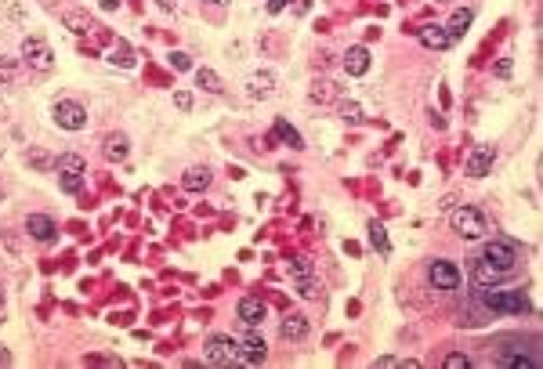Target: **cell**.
Instances as JSON below:
<instances>
[{"instance_id": "60d3db41", "label": "cell", "mask_w": 543, "mask_h": 369, "mask_svg": "<svg viewBox=\"0 0 543 369\" xmlns=\"http://www.w3.org/2000/svg\"><path fill=\"white\" fill-rule=\"evenodd\" d=\"M435 4H442V0H435Z\"/></svg>"}, {"instance_id": "8d00e7d4", "label": "cell", "mask_w": 543, "mask_h": 369, "mask_svg": "<svg viewBox=\"0 0 543 369\" xmlns=\"http://www.w3.org/2000/svg\"><path fill=\"white\" fill-rule=\"evenodd\" d=\"M0 365H11V351H4V348H0Z\"/></svg>"}, {"instance_id": "ba28073f", "label": "cell", "mask_w": 543, "mask_h": 369, "mask_svg": "<svg viewBox=\"0 0 543 369\" xmlns=\"http://www.w3.org/2000/svg\"><path fill=\"white\" fill-rule=\"evenodd\" d=\"M428 283L435 290H460V268L453 261H431L428 264Z\"/></svg>"}, {"instance_id": "4316f807", "label": "cell", "mask_w": 543, "mask_h": 369, "mask_svg": "<svg viewBox=\"0 0 543 369\" xmlns=\"http://www.w3.org/2000/svg\"><path fill=\"white\" fill-rule=\"evenodd\" d=\"M311 271H315L311 257H294V261H290V279H308Z\"/></svg>"}, {"instance_id": "9c48e42d", "label": "cell", "mask_w": 543, "mask_h": 369, "mask_svg": "<svg viewBox=\"0 0 543 369\" xmlns=\"http://www.w3.org/2000/svg\"><path fill=\"white\" fill-rule=\"evenodd\" d=\"M55 123L62 131H84L87 127V109L80 102H55Z\"/></svg>"}, {"instance_id": "d590c367", "label": "cell", "mask_w": 543, "mask_h": 369, "mask_svg": "<svg viewBox=\"0 0 543 369\" xmlns=\"http://www.w3.org/2000/svg\"><path fill=\"white\" fill-rule=\"evenodd\" d=\"M282 8H286V0H268V11H272V15H279Z\"/></svg>"}, {"instance_id": "7c38bea8", "label": "cell", "mask_w": 543, "mask_h": 369, "mask_svg": "<svg viewBox=\"0 0 543 369\" xmlns=\"http://www.w3.org/2000/svg\"><path fill=\"white\" fill-rule=\"evenodd\" d=\"M236 315H239V322H243L246 329H258V326L265 322V315H268V308H265L261 297H243L239 308H236Z\"/></svg>"}, {"instance_id": "f35d334b", "label": "cell", "mask_w": 543, "mask_h": 369, "mask_svg": "<svg viewBox=\"0 0 543 369\" xmlns=\"http://www.w3.org/2000/svg\"><path fill=\"white\" fill-rule=\"evenodd\" d=\"M156 4L164 8V11H171V8H174V0H156Z\"/></svg>"}, {"instance_id": "ab89813d", "label": "cell", "mask_w": 543, "mask_h": 369, "mask_svg": "<svg viewBox=\"0 0 543 369\" xmlns=\"http://www.w3.org/2000/svg\"><path fill=\"white\" fill-rule=\"evenodd\" d=\"M207 4H214V8H225V4H229V0H207Z\"/></svg>"}, {"instance_id": "cb8c5ba5", "label": "cell", "mask_w": 543, "mask_h": 369, "mask_svg": "<svg viewBox=\"0 0 543 369\" xmlns=\"http://www.w3.org/2000/svg\"><path fill=\"white\" fill-rule=\"evenodd\" d=\"M275 138H282L286 145H290V148H304V141H301V134L290 127V123H286V119H275Z\"/></svg>"}, {"instance_id": "603a6c76", "label": "cell", "mask_w": 543, "mask_h": 369, "mask_svg": "<svg viewBox=\"0 0 543 369\" xmlns=\"http://www.w3.org/2000/svg\"><path fill=\"white\" fill-rule=\"evenodd\" d=\"M370 246H373V250H380V254L391 250L388 232H384V225H380V221H370Z\"/></svg>"}, {"instance_id": "9a60e30c", "label": "cell", "mask_w": 543, "mask_h": 369, "mask_svg": "<svg viewBox=\"0 0 543 369\" xmlns=\"http://www.w3.org/2000/svg\"><path fill=\"white\" fill-rule=\"evenodd\" d=\"M308 333H311V322L301 312H290V315L279 322V336H282V341H304Z\"/></svg>"}, {"instance_id": "f546056e", "label": "cell", "mask_w": 543, "mask_h": 369, "mask_svg": "<svg viewBox=\"0 0 543 369\" xmlns=\"http://www.w3.org/2000/svg\"><path fill=\"white\" fill-rule=\"evenodd\" d=\"M467 365H471V358H467V355H460V351L445 355V369H467Z\"/></svg>"}, {"instance_id": "5bb4252c", "label": "cell", "mask_w": 543, "mask_h": 369, "mask_svg": "<svg viewBox=\"0 0 543 369\" xmlns=\"http://www.w3.org/2000/svg\"><path fill=\"white\" fill-rule=\"evenodd\" d=\"M515 271H503V268H496V264H489L486 257H478L474 261V283L478 286H500V283H507Z\"/></svg>"}, {"instance_id": "44dd1931", "label": "cell", "mask_w": 543, "mask_h": 369, "mask_svg": "<svg viewBox=\"0 0 543 369\" xmlns=\"http://www.w3.org/2000/svg\"><path fill=\"white\" fill-rule=\"evenodd\" d=\"M62 22H66V29H73V33H80V37H87V33L98 29L87 11H66V15H62Z\"/></svg>"}, {"instance_id": "52a82bcc", "label": "cell", "mask_w": 543, "mask_h": 369, "mask_svg": "<svg viewBox=\"0 0 543 369\" xmlns=\"http://www.w3.org/2000/svg\"><path fill=\"white\" fill-rule=\"evenodd\" d=\"M503 369H539V355L522 348L518 341H510L507 348H500V358H496Z\"/></svg>"}, {"instance_id": "7402d4cb", "label": "cell", "mask_w": 543, "mask_h": 369, "mask_svg": "<svg viewBox=\"0 0 543 369\" xmlns=\"http://www.w3.org/2000/svg\"><path fill=\"white\" fill-rule=\"evenodd\" d=\"M207 184H210V170L207 167H193V170H185V177H181L185 192H203Z\"/></svg>"}, {"instance_id": "8992f818", "label": "cell", "mask_w": 543, "mask_h": 369, "mask_svg": "<svg viewBox=\"0 0 543 369\" xmlns=\"http://www.w3.org/2000/svg\"><path fill=\"white\" fill-rule=\"evenodd\" d=\"M265 355H268V344H265V336H261V333H253V329H250L246 336H239V341H236V362L261 365Z\"/></svg>"}, {"instance_id": "277c9868", "label": "cell", "mask_w": 543, "mask_h": 369, "mask_svg": "<svg viewBox=\"0 0 543 369\" xmlns=\"http://www.w3.org/2000/svg\"><path fill=\"white\" fill-rule=\"evenodd\" d=\"M482 257H486L489 264L503 268V271H515V268H518V261H522V246H518L515 239H503V235H496V239H489V242H486Z\"/></svg>"}, {"instance_id": "1f68e13d", "label": "cell", "mask_w": 543, "mask_h": 369, "mask_svg": "<svg viewBox=\"0 0 543 369\" xmlns=\"http://www.w3.org/2000/svg\"><path fill=\"white\" fill-rule=\"evenodd\" d=\"M171 66H174L178 73H185V69H193V62H188L185 51H174V54H171Z\"/></svg>"}, {"instance_id": "ac0fdd59", "label": "cell", "mask_w": 543, "mask_h": 369, "mask_svg": "<svg viewBox=\"0 0 543 369\" xmlns=\"http://www.w3.org/2000/svg\"><path fill=\"white\" fill-rule=\"evenodd\" d=\"M344 69H348V76H366V73H370V51H366L362 44H359V47H348Z\"/></svg>"}, {"instance_id": "30bf717a", "label": "cell", "mask_w": 543, "mask_h": 369, "mask_svg": "<svg viewBox=\"0 0 543 369\" xmlns=\"http://www.w3.org/2000/svg\"><path fill=\"white\" fill-rule=\"evenodd\" d=\"M203 358L210 365H232L236 362V341H232V336H225V333L210 336L207 348H203Z\"/></svg>"}, {"instance_id": "ffe728a7", "label": "cell", "mask_w": 543, "mask_h": 369, "mask_svg": "<svg viewBox=\"0 0 543 369\" xmlns=\"http://www.w3.org/2000/svg\"><path fill=\"white\" fill-rule=\"evenodd\" d=\"M102 156H105L109 163H123V160H127V134H109V138L102 141Z\"/></svg>"}, {"instance_id": "e575fe53", "label": "cell", "mask_w": 543, "mask_h": 369, "mask_svg": "<svg viewBox=\"0 0 543 369\" xmlns=\"http://www.w3.org/2000/svg\"><path fill=\"white\" fill-rule=\"evenodd\" d=\"M373 365H380V369H391V365H402V358H395V355H380Z\"/></svg>"}, {"instance_id": "836d02e7", "label": "cell", "mask_w": 543, "mask_h": 369, "mask_svg": "<svg viewBox=\"0 0 543 369\" xmlns=\"http://www.w3.org/2000/svg\"><path fill=\"white\" fill-rule=\"evenodd\" d=\"M174 105H178V109H193V95H188V90H178V95H174Z\"/></svg>"}, {"instance_id": "d4e9b609", "label": "cell", "mask_w": 543, "mask_h": 369, "mask_svg": "<svg viewBox=\"0 0 543 369\" xmlns=\"http://www.w3.org/2000/svg\"><path fill=\"white\" fill-rule=\"evenodd\" d=\"M196 83L203 90H210V95H221V76L214 69H196Z\"/></svg>"}, {"instance_id": "f1b7e54d", "label": "cell", "mask_w": 543, "mask_h": 369, "mask_svg": "<svg viewBox=\"0 0 543 369\" xmlns=\"http://www.w3.org/2000/svg\"><path fill=\"white\" fill-rule=\"evenodd\" d=\"M297 293H301V297H308V300H315L319 293H323V286H319V283L311 279V275H308V279H297Z\"/></svg>"}, {"instance_id": "74e56055", "label": "cell", "mask_w": 543, "mask_h": 369, "mask_svg": "<svg viewBox=\"0 0 543 369\" xmlns=\"http://www.w3.org/2000/svg\"><path fill=\"white\" fill-rule=\"evenodd\" d=\"M102 8H105V11H113V8H120V0H102Z\"/></svg>"}, {"instance_id": "d6a6232c", "label": "cell", "mask_w": 543, "mask_h": 369, "mask_svg": "<svg viewBox=\"0 0 543 369\" xmlns=\"http://www.w3.org/2000/svg\"><path fill=\"white\" fill-rule=\"evenodd\" d=\"M493 73H496L500 80H507L510 73H515V62H510V58H500V62H496V69H493Z\"/></svg>"}, {"instance_id": "8fae6325", "label": "cell", "mask_w": 543, "mask_h": 369, "mask_svg": "<svg viewBox=\"0 0 543 369\" xmlns=\"http://www.w3.org/2000/svg\"><path fill=\"white\" fill-rule=\"evenodd\" d=\"M493 163H496V148L493 145H474L464 170H467V177H486L493 170Z\"/></svg>"}, {"instance_id": "4fadbf2b", "label": "cell", "mask_w": 543, "mask_h": 369, "mask_svg": "<svg viewBox=\"0 0 543 369\" xmlns=\"http://www.w3.org/2000/svg\"><path fill=\"white\" fill-rule=\"evenodd\" d=\"M25 232L33 235L37 242H44V246H51L58 239V225L47 218V213H29V218H25Z\"/></svg>"}, {"instance_id": "d6986e66", "label": "cell", "mask_w": 543, "mask_h": 369, "mask_svg": "<svg viewBox=\"0 0 543 369\" xmlns=\"http://www.w3.org/2000/svg\"><path fill=\"white\" fill-rule=\"evenodd\" d=\"M471 22H474V11H471V8L453 11V18L445 22V33H450V40H453V44H457V40H464V33L471 29Z\"/></svg>"}, {"instance_id": "6da1fadb", "label": "cell", "mask_w": 543, "mask_h": 369, "mask_svg": "<svg viewBox=\"0 0 543 369\" xmlns=\"http://www.w3.org/2000/svg\"><path fill=\"white\" fill-rule=\"evenodd\" d=\"M478 300H482V308L493 312V315H522V312H529V297L522 290L482 286V290H478Z\"/></svg>"}, {"instance_id": "3957f363", "label": "cell", "mask_w": 543, "mask_h": 369, "mask_svg": "<svg viewBox=\"0 0 543 369\" xmlns=\"http://www.w3.org/2000/svg\"><path fill=\"white\" fill-rule=\"evenodd\" d=\"M55 170H58V184H62V192L76 196V192L84 189V170H87L84 156H76V152H66V156H58V160H55Z\"/></svg>"}, {"instance_id": "5b68a950", "label": "cell", "mask_w": 543, "mask_h": 369, "mask_svg": "<svg viewBox=\"0 0 543 369\" xmlns=\"http://www.w3.org/2000/svg\"><path fill=\"white\" fill-rule=\"evenodd\" d=\"M22 62H25L29 69L47 73V69L55 66V51H51V44L40 40V37H25V40H22Z\"/></svg>"}, {"instance_id": "83f0119b", "label": "cell", "mask_w": 543, "mask_h": 369, "mask_svg": "<svg viewBox=\"0 0 543 369\" xmlns=\"http://www.w3.org/2000/svg\"><path fill=\"white\" fill-rule=\"evenodd\" d=\"M333 95H337V87H333L330 80H323V83H315V87H311V102H330Z\"/></svg>"}, {"instance_id": "4dcf8cb0", "label": "cell", "mask_w": 543, "mask_h": 369, "mask_svg": "<svg viewBox=\"0 0 543 369\" xmlns=\"http://www.w3.org/2000/svg\"><path fill=\"white\" fill-rule=\"evenodd\" d=\"M341 116H344L348 123H359V119H362V112H359L355 102H344V105H341Z\"/></svg>"}, {"instance_id": "b9f144b4", "label": "cell", "mask_w": 543, "mask_h": 369, "mask_svg": "<svg viewBox=\"0 0 543 369\" xmlns=\"http://www.w3.org/2000/svg\"><path fill=\"white\" fill-rule=\"evenodd\" d=\"M0 300H4V293H0Z\"/></svg>"}, {"instance_id": "7a4b0ae2", "label": "cell", "mask_w": 543, "mask_h": 369, "mask_svg": "<svg viewBox=\"0 0 543 369\" xmlns=\"http://www.w3.org/2000/svg\"><path fill=\"white\" fill-rule=\"evenodd\" d=\"M450 228L460 239H482L489 232V221L478 206H457V210H450Z\"/></svg>"}, {"instance_id": "484cf974", "label": "cell", "mask_w": 543, "mask_h": 369, "mask_svg": "<svg viewBox=\"0 0 543 369\" xmlns=\"http://www.w3.org/2000/svg\"><path fill=\"white\" fill-rule=\"evenodd\" d=\"M25 163L37 167V170H55V156H47V152H40V148L25 152Z\"/></svg>"}, {"instance_id": "e0dca14e", "label": "cell", "mask_w": 543, "mask_h": 369, "mask_svg": "<svg viewBox=\"0 0 543 369\" xmlns=\"http://www.w3.org/2000/svg\"><path fill=\"white\" fill-rule=\"evenodd\" d=\"M272 90H275V76H272L268 69L253 73V76L246 80V98H253V102H258V98H268Z\"/></svg>"}, {"instance_id": "2e32d148", "label": "cell", "mask_w": 543, "mask_h": 369, "mask_svg": "<svg viewBox=\"0 0 543 369\" xmlns=\"http://www.w3.org/2000/svg\"><path fill=\"white\" fill-rule=\"evenodd\" d=\"M417 37H421V44H424L428 51H445V47H453L450 33H445V25H424V29H417Z\"/></svg>"}]
</instances>
